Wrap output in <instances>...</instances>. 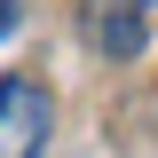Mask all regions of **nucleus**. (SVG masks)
I'll return each mask as SVG.
<instances>
[{
  "label": "nucleus",
  "instance_id": "obj_1",
  "mask_svg": "<svg viewBox=\"0 0 158 158\" xmlns=\"http://www.w3.org/2000/svg\"><path fill=\"white\" fill-rule=\"evenodd\" d=\"M48 127H56V95L40 79L8 71L0 79V158H40L48 150Z\"/></svg>",
  "mask_w": 158,
  "mask_h": 158
},
{
  "label": "nucleus",
  "instance_id": "obj_2",
  "mask_svg": "<svg viewBox=\"0 0 158 158\" xmlns=\"http://www.w3.org/2000/svg\"><path fill=\"white\" fill-rule=\"evenodd\" d=\"M150 8L158 0H79V32L103 63H135L150 48Z\"/></svg>",
  "mask_w": 158,
  "mask_h": 158
},
{
  "label": "nucleus",
  "instance_id": "obj_3",
  "mask_svg": "<svg viewBox=\"0 0 158 158\" xmlns=\"http://www.w3.org/2000/svg\"><path fill=\"white\" fill-rule=\"evenodd\" d=\"M16 16H24V0H0V32H16Z\"/></svg>",
  "mask_w": 158,
  "mask_h": 158
}]
</instances>
